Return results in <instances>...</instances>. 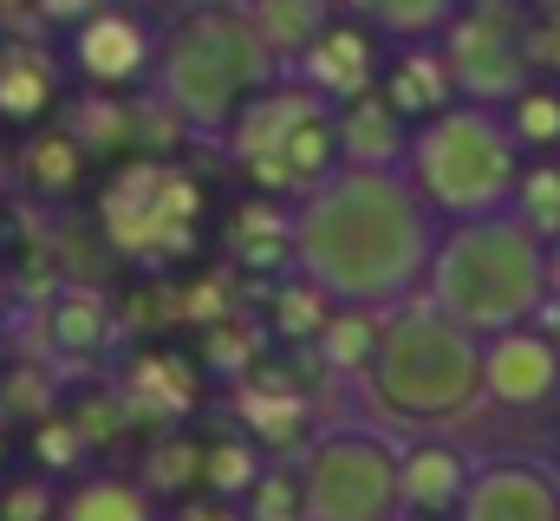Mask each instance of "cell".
<instances>
[{"instance_id": "6da1fadb", "label": "cell", "mask_w": 560, "mask_h": 521, "mask_svg": "<svg viewBox=\"0 0 560 521\" xmlns=\"http://www.w3.org/2000/svg\"><path fill=\"white\" fill-rule=\"evenodd\" d=\"M436 229L418 183L392 170H339L293 209V267L339 306H392L423 280Z\"/></svg>"}, {"instance_id": "7a4b0ae2", "label": "cell", "mask_w": 560, "mask_h": 521, "mask_svg": "<svg viewBox=\"0 0 560 521\" xmlns=\"http://www.w3.org/2000/svg\"><path fill=\"white\" fill-rule=\"evenodd\" d=\"M280 72L287 66L268 53V39H261V26H255L248 7H235V0H196V7H183L156 33V72H150V85H156V105L183 130L222 137V130L235 125V112L255 92H268Z\"/></svg>"}, {"instance_id": "3957f363", "label": "cell", "mask_w": 560, "mask_h": 521, "mask_svg": "<svg viewBox=\"0 0 560 521\" xmlns=\"http://www.w3.org/2000/svg\"><path fill=\"white\" fill-rule=\"evenodd\" d=\"M222 150L242 163V176L261 196H313L319 183H332L346 170V143H339V105H326L313 85L275 79L268 92H255L235 125L222 130Z\"/></svg>"}, {"instance_id": "277c9868", "label": "cell", "mask_w": 560, "mask_h": 521, "mask_svg": "<svg viewBox=\"0 0 560 521\" xmlns=\"http://www.w3.org/2000/svg\"><path fill=\"white\" fill-rule=\"evenodd\" d=\"M98 235L138 267H170L189 260L202 242V216H209V189L196 183V170H183L176 157H125L105 170L98 183Z\"/></svg>"}, {"instance_id": "5b68a950", "label": "cell", "mask_w": 560, "mask_h": 521, "mask_svg": "<svg viewBox=\"0 0 560 521\" xmlns=\"http://www.w3.org/2000/svg\"><path fill=\"white\" fill-rule=\"evenodd\" d=\"M509 137L515 130L495 125L489 112H436L423 118L411 137V183L436 216H489L515 183V157H509Z\"/></svg>"}, {"instance_id": "8992f818", "label": "cell", "mask_w": 560, "mask_h": 521, "mask_svg": "<svg viewBox=\"0 0 560 521\" xmlns=\"http://www.w3.org/2000/svg\"><path fill=\"white\" fill-rule=\"evenodd\" d=\"M365 379L385 410L436 424L456 404H469V391H482V359L463 346V320L405 313V320H385V346H378V366Z\"/></svg>"}, {"instance_id": "52a82bcc", "label": "cell", "mask_w": 560, "mask_h": 521, "mask_svg": "<svg viewBox=\"0 0 560 521\" xmlns=\"http://www.w3.org/2000/svg\"><path fill=\"white\" fill-rule=\"evenodd\" d=\"M306 521H398V456L372 430H326L306 450Z\"/></svg>"}, {"instance_id": "ba28073f", "label": "cell", "mask_w": 560, "mask_h": 521, "mask_svg": "<svg viewBox=\"0 0 560 521\" xmlns=\"http://www.w3.org/2000/svg\"><path fill=\"white\" fill-rule=\"evenodd\" d=\"M430 287L443 300L450 320L463 326H482V333H502L509 320L528 313V287H509V229L502 222H469L456 229L436 260H430Z\"/></svg>"}, {"instance_id": "9c48e42d", "label": "cell", "mask_w": 560, "mask_h": 521, "mask_svg": "<svg viewBox=\"0 0 560 521\" xmlns=\"http://www.w3.org/2000/svg\"><path fill=\"white\" fill-rule=\"evenodd\" d=\"M436 46H443V59H450V72H456V92H463V99L509 105V99L535 79L528 39L509 33L502 7H456L450 26L436 33Z\"/></svg>"}, {"instance_id": "30bf717a", "label": "cell", "mask_w": 560, "mask_h": 521, "mask_svg": "<svg viewBox=\"0 0 560 521\" xmlns=\"http://www.w3.org/2000/svg\"><path fill=\"white\" fill-rule=\"evenodd\" d=\"M66 66L92 92H125L156 72V26H143L125 7H98L66 33Z\"/></svg>"}, {"instance_id": "8fae6325", "label": "cell", "mask_w": 560, "mask_h": 521, "mask_svg": "<svg viewBox=\"0 0 560 521\" xmlns=\"http://www.w3.org/2000/svg\"><path fill=\"white\" fill-rule=\"evenodd\" d=\"M385 33L378 26H365V20H332L287 72L300 79V85H313L326 105H352V99H365V92H378V79H385V46H378Z\"/></svg>"}, {"instance_id": "7c38bea8", "label": "cell", "mask_w": 560, "mask_h": 521, "mask_svg": "<svg viewBox=\"0 0 560 521\" xmlns=\"http://www.w3.org/2000/svg\"><path fill=\"white\" fill-rule=\"evenodd\" d=\"M560 385V346L548 333H495L489 339V352H482V391L495 397V404H509V410H535V404H548Z\"/></svg>"}, {"instance_id": "4fadbf2b", "label": "cell", "mask_w": 560, "mask_h": 521, "mask_svg": "<svg viewBox=\"0 0 560 521\" xmlns=\"http://www.w3.org/2000/svg\"><path fill=\"white\" fill-rule=\"evenodd\" d=\"M378 92H385V105L398 112V118H436V112H450L463 92H456V72H450V59H443V46L436 39H405L392 59H385V79H378Z\"/></svg>"}, {"instance_id": "5bb4252c", "label": "cell", "mask_w": 560, "mask_h": 521, "mask_svg": "<svg viewBox=\"0 0 560 521\" xmlns=\"http://www.w3.org/2000/svg\"><path fill=\"white\" fill-rule=\"evenodd\" d=\"M469 456L443 437H418L405 456H398V489H405V509L423 521H443L450 509L469 502Z\"/></svg>"}, {"instance_id": "9a60e30c", "label": "cell", "mask_w": 560, "mask_h": 521, "mask_svg": "<svg viewBox=\"0 0 560 521\" xmlns=\"http://www.w3.org/2000/svg\"><path fill=\"white\" fill-rule=\"evenodd\" d=\"M66 66L33 39H0V125H46L59 112Z\"/></svg>"}, {"instance_id": "2e32d148", "label": "cell", "mask_w": 560, "mask_h": 521, "mask_svg": "<svg viewBox=\"0 0 560 521\" xmlns=\"http://www.w3.org/2000/svg\"><path fill=\"white\" fill-rule=\"evenodd\" d=\"M196 391H202V379H196L189 359H176V352H138L125 366V379H118V404H125V417L183 424L196 410Z\"/></svg>"}, {"instance_id": "e0dca14e", "label": "cell", "mask_w": 560, "mask_h": 521, "mask_svg": "<svg viewBox=\"0 0 560 521\" xmlns=\"http://www.w3.org/2000/svg\"><path fill=\"white\" fill-rule=\"evenodd\" d=\"M52 521H170L163 496L143 476H118V470H85L59 489V516Z\"/></svg>"}, {"instance_id": "ac0fdd59", "label": "cell", "mask_w": 560, "mask_h": 521, "mask_svg": "<svg viewBox=\"0 0 560 521\" xmlns=\"http://www.w3.org/2000/svg\"><path fill=\"white\" fill-rule=\"evenodd\" d=\"M39 339L52 359H105L112 346V300L92 293V287H59L39 313Z\"/></svg>"}, {"instance_id": "d6986e66", "label": "cell", "mask_w": 560, "mask_h": 521, "mask_svg": "<svg viewBox=\"0 0 560 521\" xmlns=\"http://www.w3.org/2000/svg\"><path fill=\"white\" fill-rule=\"evenodd\" d=\"M339 143H346V170H392L411 157V130L385 105V92L339 105Z\"/></svg>"}, {"instance_id": "ffe728a7", "label": "cell", "mask_w": 560, "mask_h": 521, "mask_svg": "<svg viewBox=\"0 0 560 521\" xmlns=\"http://www.w3.org/2000/svg\"><path fill=\"white\" fill-rule=\"evenodd\" d=\"M85 137H72V130L59 125H33V137H26V150L13 157V170L26 176V189H39V196H72L79 183H85Z\"/></svg>"}, {"instance_id": "44dd1931", "label": "cell", "mask_w": 560, "mask_h": 521, "mask_svg": "<svg viewBox=\"0 0 560 521\" xmlns=\"http://www.w3.org/2000/svg\"><path fill=\"white\" fill-rule=\"evenodd\" d=\"M248 13H255V26L280 66H293L332 26V0H248Z\"/></svg>"}, {"instance_id": "7402d4cb", "label": "cell", "mask_w": 560, "mask_h": 521, "mask_svg": "<svg viewBox=\"0 0 560 521\" xmlns=\"http://www.w3.org/2000/svg\"><path fill=\"white\" fill-rule=\"evenodd\" d=\"M313 346H319V359L332 372H372L378 346H385V313L378 306H332V320H326V333Z\"/></svg>"}, {"instance_id": "603a6c76", "label": "cell", "mask_w": 560, "mask_h": 521, "mask_svg": "<svg viewBox=\"0 0 560 521\" xmlns=\"http://www.w3.org/2000/svg\"><path fill=\"white\" fill-rule=\"evenodd\" d=\"M352 20H365V26H378L385 39H430V33H443L450 26V13H456V0H339Z\"/></svg>"}, {"instance_id": "cb8c5ba5", "label": "cell", "mask_w": 560, "mask_h": 521, "mask_svg": "<svg viewBox=\"0 0 560 521\" xmlns=\"http://www.w3.org/2000/svg\"><path fill=\"white\" fill-rule=\"evenodd\" d=\"M463 521H560V509L541 483L535 489H515L509 476H482V483H469Z\"/></svg>"}, {"instance_id": "d4e9b609", "label": "cell", "mask_w": 560, "mask_h": 521, "mask_svg": "<svg viewBox=\"0 0 560 521\" xmlns=\"http://www.w3.org/2000/svg\"><path fill=\"white\" fill-rule=\"evenodd\" d=\"M202 483H209V496L242 502V496L261 483V443H255V437H222V443H209V450H202Z\"/></svg>"}, {"instance_id": "484cf974", "label": "cell", "mask_w": 560, "mask_h": 521, "mask_svg": "<svg viewBox=\"0 0 560 521\" xmlns=\"http://www.w3.org/2000/svg\"><path fill=\"white\" fill-rule=\"evenodd\" d=\"M509 130H515V143L560 150V85H548V79H528V85L509 99Z\"/></svg>"}, {"instance_id": "4316f807", "label": "cell", "mask_w": 560, "mask_h": 521, "mask_svg": "<svg viewBox=\"0 0 560 521\" xmlns=\"http://www.w3.org/2000/svg\"><path fill=\"white\" fill-rule=\"evenodd\" d=\"M332 306H339V300H332L319 280H306V274H300L293 287H280V293H275V333H280V339H306V346H313V339L326 333Z\"/></svg>"}, {"instance_id": "83f0119b", "label": "cell", "mask_w": 560, "mask_h": 521, "mask_svg": "<svg viewBox=\"0 0 560 521\" xmlns=\"http://www.w3.org/2000/svg\"><path fill=\"white\" fill-rule=\"evenodd\" d=\"M248 521H306V476L300 470H261V483L242 496Z\"/></svg>"}, {"instance_id": "f1b7e54d", "label": "cell", "mask_w": 560, "mask_h": 521, "mask_svg": "<svg viewBox=\"0 0 560 521\" xmlns=\"http://www.w3.org/2000/svg\"><path fill=\"white\" fill-rule=\"evenodd\" d=\"M515 196H522V222H528L535 235H560V163L522 170Z\"/></svg>"}, {"instance_id": "f546056e", "label": "cell", "mask_w": 560, "mask_h": 521, "mask_svg": "<svg viewBox=\"0 0 560 521\" xmlns=\"http://www.w3.org/2000/svg\"><path fill=\"white\" fill-rule=\"evenodd\" d=\"M156 496H170V489H183V483H202V456H196V443L189 437H156L150 443V476H143Z\"/></svg>"}, {"instance_id": "4dcf8cb0", "label": "cell", "mask_w": 560, "mask_h": 521, "mask_svg": "<svg viewBox=\"0 0 560 521\" xmlns=\"http://www.w3.org/2000/svg\"><path fill=\"white\" fill-rule=\"evenodd\" d=\"M242 410H248V430H255V437H268V443H293V437H300V424H293V417H306V404H300L293 391H280V397L248 391V397H242Z\"/></svg>"}, {"instance_id": "1f68e13d", "label": "cell", "mask_w": 560, "mask_h": 521, "mask_svg": "<svg viewBox=\"0 0 560 521\" xmlns=\"http://www.w3.org/2000/svg\"><path fill=\"white\" fill-rule=\"evenodd\" d=\"M85 443H92V437H85L72 417H39V430H33V456H39V470H79Z\"/></svg>"}, {"instance_id": "d6a6232c", "label": "cell", "mask_w": 560, "mask_h": 521, "mask_svg": "<svg viewBox=\"0 0 560 521\" xmlns=\"http://www.w3.org/2000/svg\"><path fill=\"white\" fill-rule=\"evenodd\" d=\"M522 39H528V66L560 79V20H555V13H541V26H528Z\"/></svg>"}, {"instance_id": "836d02e7", "label": "cell", "mask_w": 560, "mask_h": 521, "mask_svg": "<svg viewBox=\"0 0 560 521\" xmlns=\"http://www.w3.org/2000/svg\"><path fill=\"white\" fill-rule=\"evenodd\" d=\"M52 516H59V496L46 483H26V489L7 496V521H52Z\"/></svg>"}, {"instance_id": "e575fe53", "label": "cell", "mask_w": 560, "mask_h": 521, "mask_svg": "<svg viewBox=\"0 0 560 521\" xmlns=\"http://www.w3.org/2000/svg\"><path fill=\"white\" fill-rule=\"evenodd\" d=\"M170 521H248V516H235V509L215 496V502H189V509H176Z\"/></svg>"}, {"instance_id": "d590c367", "label": "cell", "mask_w": 560, "mask_h": 521, "mask_svg": "<svg viewBox=\"0 0 560 521\" xmlns=\"http://www.w3.org/2000/svg\"><path fill=\"white\" fill-rule=\"evenodd\" d=\"M7 300H13V274H7V255H0V320H7Z\"/></svg>"}, {"instance_id": "8d00e7d4", "label": "cell", "mask_w": 560, "mask_h": 521, "mask_svg": "<svg viewBox=\"0 0 560 521\" xmlns=\"http://www.w3.org/2000/svg\"><path fill=\"white\" fill-rule=\"evenodd\" d=\"M7 183H13V157L0 150V196H7Z\"/></svg>"}, {"instance_id": "74e56055", "label": "cell", "mask_w": 560, "mask_h": 521, "mask_svg": "<svg viewBox=\"0 0 560 521\" xmlns=\"http://www.w3.org/2000/svg\"><path fill=\"white\" fill-rule=\"evenodd\" d=\"M0 443H7V397H0Z\"/></svg>"}, {"instance_id": "f35d334b", "label": "cell", "mask_w": 560, "mask_h": 521, "mask_svg": "<svg viewBox=\"0 0 560 521\" xmlns=\"http://www.w3.org/2000/svg\"><path fill=\"white\" fill-rule=\"evenodd\" d=\"M541 13H555V20H560V0H541Z\"/></svg>"}, {"instance_id": "ab89813d", "label": "cell", "mask_w": 560, "mask_h": 521, "mask_svg": "<svg viewBox=\"0 0 560 521\" xmlns=\"http://www.w3.org/2000/svg\"><path fill=\"white\" fill-rule=\"evenodd\" d=\"M469 7H509V0H469Z\"/></svg>"}, {"instance_id": "60d3db41", "label": "cell", "mask_w": 560, "mask_h": 521, "mask_svg": "<svg viewBox=\"0 0 560 521\" xmlns=\"http://www.w3.org/2000/svg\"><path fill=\"white\" fill-rule=\"evenodd\" d=\"M555 287H560V255H555Z\"/></svg>"}]
</instances>
